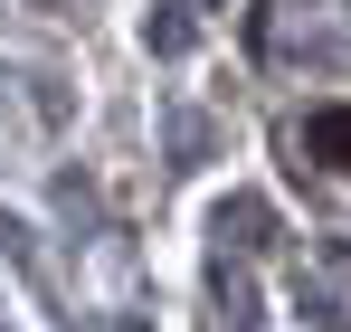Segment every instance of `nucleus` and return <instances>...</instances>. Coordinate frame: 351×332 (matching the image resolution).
<instances>
[{"instance_id": "nucleus-1", "label": "nucleus", "mask_w": 351, "mask_h": 332, "mask_svg": "<svg viewBox=\"0 0 351 332\" xmlns=\"http://www.w3.org/2000/svg\"><path fill=\"white\" fill-rule=\"evenodd\" d=\"M304 152H323L332 171H351V105H323V114H304Z\"/></svg>"}]
</instances>
